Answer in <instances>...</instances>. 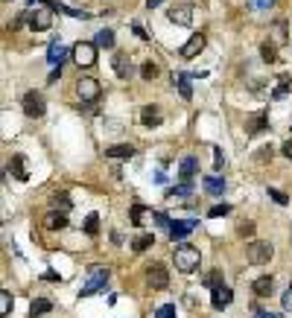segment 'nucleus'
Listing matches in <instances>:
<instances>
[{
  "label": "nucleus",
  "instance_id": "1",
  "mask_svg": "<svg viewBox=\"0 0 292 318\" xmlns=\"http://www.w3.org/2000/svg\"><path fill=\"white\" fill-rule=\"evenodd\" d=\"M172 260H175V268L181 271V274H193L196 268H199V260H202V254L196 245H178L175 254H172Z\"/></svg>",
  "mask_w": 292,
  "mask_h": 318
},
{
  "label": "nucleus",
  "instance_id": "2",
  "mask_svg": "<svg viewBox=\"0 0 292 318\" xmlns=\"http://www.w3.org/2000/svg\"><path fill=\"white\" fill-rule=\"evenodd\" d=\"M272 254H275V245L272 242H263V239H254V242H248V248H245V257H248V263H269L272 260Z\"/></svg>",
  "mask_w": 292,
  "mask_h": 318
},
{
  "label": "nucleus",
  "instance_id": "3",
  "mask_svg": "<svg viewBox=\"0 0 292 318\" xmlns=\"http://www.w3.org/2000/svg\"><path fill=\"white\" fill-rule=\"evenodd\" d=\"M108 277H111V271H108V268H91V277H88L85 286L79 289V295H82V298H88V295H94V292L105 289Z\"/></svg>",
  "mask_w": 292,
  "mask_h": 318
},
{
  "label": "nucleus",
  "instance_id": "4",
  "mask_svg": "<svg viewBox=\"0 0 292 318\" xmlns=\"http://www.w3.org/2000/svg\"><path fill=\"white\" fill-rule=\"evenodd\" d=\"M70 56H73V62H76L79 67H91L94 62H97V44H91V41H79V44H73Z\"/></svg>",
  "mask_w": 292,
  "mask_h": 318
},
{
  "label": "nucleus",
  "instance_id": "5",
  "mask_svg": "<svg viewBox=\"0 0 292 318\" xmlns=\"http://www.w3.org/2000/svg\"><path fill=\"white\" fill-rule=\"evenodd\" d=\"M21 105H24V114H27V117H41L44 108H47V102H44V97H41L38 91H27L24 100H21Z\"/></svg>",
  "mask_w": 292,
  "mask_h": 318
},
{
  "label": "nucleus",
  "instance_id": "6",
  "mask_svg": "<svg viewBox=\"0 0 292 318\" xmlns=\"http://www.w3.org/2000/svg\"><path fill=\"white\" fill-rule=\"evenodd\" d=\"M24 21L30 24V30H35V33H44V30H50V24H53V15L47 12V9H27L24 12Z\"/></svg>",
  "mask_w": 292,
  "mask_h": 318
},
{
  "label": "nucleus",
  "instance_id": "7",
  "mask_svg": "<svg viewBox=\"0 0 292 318\" xmlns=\"http://www.w3.org/2000/svg\"><path fill=\"white\" fill-rule=\"evenodd\" d=\"M146 280H149L152 289H167V283H170V271H167L164 263H152V266H146Z\"/></svg>",
  "mask_w": 292,
  "mask_h": 318
},
{
  "label": "nucleus",
  "instance_id": "8",
  "mask_svg": "<svg viewBox=\"0 0 292 318\" xmlns=\"http://www.w3.org/2000/svg\"><path fill=\"white\" fill-rule=\"evenodd\" d=\"M263 132H269V111H257V114H251V117L245 120V134L248 137L263 134Z\"/></svg>",
  "mask_w": 292,
  "mask_h": 318
},
{
  "label": "nucleus",
  "instance_id": "9",
  "mask_svg": "<svg viewBox=\"0 0 292 318\" xmlns=\"http://www.w3.org/2000/svg\"><path fill=\"white\" fill-rule=\"evenodd\" d=\"M205 44H207L205 35H202V33H193L187 41H184V47H181V56H184V59H196L199 53L205 50Z\"/></svg>",
  "mask_w": 292,
  "mask_h": 318
},
{
  "label": "nucleus",
  "instance_id": "10",
  "mask_svg": "<svg viewBox=\"0 0 292 318\" xmlns=\"http://www.w3.org/2000/svg\"><path fill=\"white\" fill-rule=\"evenodd\" d=\"M76 94H79L82 102H94L100 97V85H97V79H79L76 82Z\"/></svg>",
  "mask_w": 292,
  "mask_h": 318
},
{
  "label": "nucleus",
  "instance_id": "11",
  "mask_svg": "<svg viewBox=\"0 0 292 318\" xmlns=\"http://www.w3.org/2000/svg\"><path fill=\"white\" fill-rule=\"evenodd\" d=\"M196 225H199V219H172L170 236H172V239H184V236H187Z\"/></svg>",
  "mask_w": 292,
  "mask_h": 318
},
{
  "label": "nucleus",
  "instance_id": "12",
  "mask_svg": "<svg viewBox=\"0 0 292 318\" xmlns=\"http://www.w3.org/2000/svg\"><path fill=\"white\" fill-rule=\"evenodd\" d=\"M44 6H47V9H53V12H62V15L82 18V21H85V18H91L85 9H73V6H68V3H59V0H44Z\"/></svg>",
  "mask_w": 292,
  "mask_h": 318
},
{
  "label": "nucleus",
  "instance_id": "13",
  "mask_svg": "<svg viewBox=\"0 0 292 318\" xmlns=\"http://www.w3.org/2000/svg\"><path fill=\"white\" fill-rule=\"evenodd\" d=\"M9 172H12V178H18V181H30L27 158H24V155H12V161H9Z\"/></svg>",
  "mask_w": 292,
  "mask_h": 318
},
{
  "label": "nucleus",
  "instance_id": "14",
  "mask_svg": "<svg viewBox=\"0 0 292 318\" xmlns=\"http://www.w3.org/2000/svg\"><path fill=\"white\" fill-rule=\"evenodd\" d=\"M140 123H143L146 129H155V126H161V123H164V117H161L158 105H143V111H140Z\"/></svg>",
  "mask_w": 292,
  "mask_h": 318
},
{
  "label": "nucleus",
  "instance_id": "15",
  "mask_svg": "<svg viewBox=\"0 0 292 318\" xmlns=\"http://www.w3.org/2000/svg\"><path fill=\"white\" fill-rule=\"evenodd\" d=\"M251 289H254L257 298H266V295L275 292V277H272V274H263V277H257V280L251 283Z\"/></svg>",
  "mask_w": 292,
  "mask_h": 318
},
{
  "label": "nucleus",
  "instance_id": "16",
  "mask_svg": "<svg viewBox=\"0 0 292 318\" xmlns=\"http://www.w3.org/2000/svg\"><path fill=\"white\" fill-rule=\"evenodd\" d=\"M111 65H114V73H117L120 79H132L135 67H132V62H129V59H126L123 53H117V56H114V62H111Z\"/></svg>",
  "mask_w": 292,
  "mask_h": 318
},
{
  "label": "nucleus",
  "instance_id": "17",
  "mask_svg": "<svg viewBox=\"0 0 292 318\" xmlns=\"http://www.w3.org/2000/svg\"><path fill=\"white\" fill-rule=\"evenodd\" d=\"M231 301H234V292H231L228 286H219V289H213V298H210L213 309H225V306H228Z\"/></svg>",
  "mask_w": 292,
  "mask_h": 318
},
{
  "label": "nucleus",
  "instance_id": "18",
  "mask_svg": "<svg viewBox=\"0 0 292 318\" xmlns=\"http://www.w3.org/2000/svg\"><path fill=\"white\" fill-rule=\"evenodd\" d=\"M132 155H135V146H129V143L108 146V149H105V158H111V161H129Z\"/></svg>",
  "mask_w": 292,
  "mask_h": 318
},
{
  "label": "nucleus",
  "instance_id": "19",
  "mask_svg": "<svg viewBox=\"0 0 292 318\" xmlns=\"http://www.w3.org/2000/svg\"><path fill=\"white\" fill-rule=\"evenodd\" d=\"M225 178H219V172H213V175H207L205 178V190L210 193V196H222L225 193Z\"/></svg>",
  "mask_w": 292,
  "mask_h": 318
},
{
  "label": "nucleus",
  "instance_id": "20",
  "mask_svg": "<svg viewBox=\"0 0 292 318\" xmlns=\"http://www.w3.org/2000/svg\"><path fill=\"white\" fill-rule=\"evenodd\" d=\"M44 228H50V231H65V228H68V216L53 210V213L44 216Z\"/></svg>",
  "mask_w": 292,
  "mask_h": 318
},
{
  "label": "nucleus",
  "instance_id": "21",
  "mask_svg": "<svg viewBox=\"0 0 292 318\" xmlns=\"http://www.w3.org/2000/svg\"><path fill=\"white\" fill-rule=\"evenodd\" d=\"M196 172H199V161H196V158H184V161L178 164V178H184V181H190Z\"/></svg>",
  "mask_w": 292,
  "mask_h": 318
},
{
  "label": "nucleus",
  "instance_id": "22",
  "mask_svg": "<svg viewBox=\"0 0 292 318\" xmlns=\"http://www.w3.org/2000/svg\"><path fill=\"white\" fill-rule=\"evenodd\" d=\"M47 312H53V301H50V298H35V301L30 303V315H33V318L47 315Z\"/></svg>",
  "mask_w": 292,
  "mask_h": 318
},
{
  "label": "nucleus",
  "instance_id": "23",
  "mask_svg": "<svg viewBox=\"0 0 292 318\" xmlns=\"http://www.w3.org/2000/svg\"><path fill=\"white\" fill-rule=\"evenodd\" d=\"M47 62H50L53 67H62V62H65V47H62L59 41H53L50 47H47Z\"/></svg>",
  "mask_w": 292,
  "mask_h": 318
},
{
  "label": "nucleus",
  "instance_id": "24",
  "mask_svg": "<svg viewBox=\"0 0 292 318\" xmlns=\"http://www.w3.org/2000/svg\"><path fill=\"white\" fill-rule=\"evenodd\" d=\"M170 21L172 24H178V27H190V9L187 6H178V9H170Z\"/></svg>",
  "mask_w": 292,
  "mask_h": 318
},
{
  "label": "nucleus",
  "instance_id": "25",
  "mask_svg": "<svg viewBox=\"0 0 292 318\" xmlns=\"http://www.w3.org/2000/svg\"><path fill=\"white\" fill-rule=\"evenodd\" d=\"M152 245H155V236L152 234H140V236L132 239V251H138V254H143L146 248H152Z\"/></svg>",
  "mask_w": 292,
  "mask_h": 318
},
{
  "label": "nucleus",
  "instance_id": "26",
  "mask_svg": "<svg viewBox=\"0 0 292 318\" xmlns=\"http://www.w3.org/2000/svg\"><path fill=\"white\" fill-rule=\"evenodd\" d=\"M289 88H292V76H286V73H283V76L277 79V88L272 91V100H283V97L289 94Z\"/></svg>",
  "mask_w": 292,
  "mask_h": 318
},
{
  "label": "nucleus",
  "instance_id": "27",
  "mask_svg": "<svg viewBox=\"0 0 292 318\" xmlns=\"http://www.w3.org/2000/svg\"><path fill=\"white\" fill-rule=\"evenodd\" d=\"M187 196H193V184H190V181H184V184L170 187V190H167V199H187Z\"/></svg>",
  "mask_w": 292,
  "mask_h": 318
},
{
  "label": "nucleus",
  "instance_id": "28",
  "mask_svg": "<svg viewBox=\"0 0 292 318\" xmlns=\"http://www.w3.org/2000/svg\"><path fill=\"white\" fill-rule=\"evenodd\" d=\"M260 56H263V62L272 65V62H277V47L272 41H263V44H260Z\"/></svg>",
  "mask_w": 292,
  "mask_h": 318
},
{
  "label": "nucleus",
  "instance_id": "29",
  "mask_svg": "<svg viewBox=\"0 0 292 318\" xmlns=\"http://www.w3.org/2000/svg\"><path fill=\"white\" fill-rule=\"evenodd\" d=\"M97 47L111 50V47H114V33H111V30H100V33H97Z\"/></svg>",
  "mask_w": 292,
  "mask_h": 318
},
{
  "label": "nucleus",
  "instance_id": "30",
  "mask_svg": "<svg viewBox=\"0 0 292 318\" xmlns=\"http://www.w3.org/2000/svg\"><path fill=\"white\" fill-rule=\"evenodd\" d=\"M175 85H178V94H181L184 100H193V85H190V76H184V73H181V76L175 79Z\"/></svg>",
  "mask_w": 292,
  "mask_h": 318
},
{
  "label": "nucleus",
  "instance_id": "31",
  "mask_svg": "<svg viewBox=\"0 0 292 318\" xmlns=\"http://www.w3.org/2000/svg\"><path fill=\"white\" fill-rule=\"evenodd\" d=\"M53 207H56V210H59V207H62V210H70V207H73V201H70V196L68 193H53Z\"/></svg>",
  "mask_w": 292,
  "mask_h": 318
},
{
  "label": "nucleus",
  "instance_id": "32",
  "mask_svg": "<svg viewBox=\"0 0 292 318\" xmlns=\"http://www.w3.org/2000/svg\"><path fill=\"white\" fill-rule=\"evenodd\" d=\"M9 312H12V292L3 289V292H0V315L6 318Z\"/></svg>",
  "mask_w": 292,
  "mask_h": 318
},
{
  "label": "nucleus",
  "instance_id": "33",
  "mask_svg": "<svg viewBox=\"0 0 292 318\" xmlns=\"http://www.w3.org/2000/svg\"><path fill=\"white\" fill-rule=\"evenodd\" d=\"M140 76H143L146 82H152L155 76H158V65H155V62H143V67H140Z\"/></svg>",
  "mask_w": 292,
  "mask_h": 318
},
{
  "label": "nucleus",
  "instance_id": "34",
  "mask_svg": "<svg viewBox=\"0 0 292 318\" xmlns=\"http://www.w3.org/2000/svg\"><path fill=\"white\" fill-rule=\"evenodd\" d=\"M266 193H269V199L275 201V204H289V196H286L283 190H277V187H269Z\"/></svg>",
  "mask_w": 292,
  "mask_h": 318
},
{
  "label": "nucleus",
  "instance_id": "35",
  "mask_svg": "<svg viewBox=\"0 0 292 318\" xmlns=\"http://www.w3.org/2000/svg\"><path fill=\"white\" fill-rule=\"evenodd\" d=\"M97 231H100V216H97V213H91V216L85 219V234L97 236Z\"/></svg>",
  "mask_w": 292,
  "mask_h": 318
},
{
  "label": "nucleus",
  "instance_id": "36",
  "mask_svg": "<svg viewBox=\"0 0 292 318\" xmlns=\"http://www.w3.org/2000/svg\"><path fill=\"white\" fill-rule=\"evenodd\" d=\"M205 286H210V289H219V286H225L222 283V271H210L205 277Z\"/></svg>",
  "mask_w": 292,
  "mask_h": 318
},
{
  "label": "nucleus",
  "instance_id": "37",
  "mask_svg": "<svg viewBox=\"0 0 292 318\" xmlns=\"http://www.w3.org/2000/svg\"><path fill=\"white\" fill-rule=\"evenodd\" d=\"M143 213H146V207L143 204H132V210H129V216H132V225H140V219H143Z\"/></svg>",
  "mask_w": 292,
  "mask_h": 318
},
{
  "label": "nucleus",
  "instance_id": "38",
  "mask_svg": "<svg viewBox=\"0 0 292 318\" xmlns=\"http://www.w3.org/2000/svg\"><path fill=\"white\" fill-rule=\"evenodd\" d=\"M231 213V204H213L210 210H207V216L210 219H216V216H228Z\"/></svg>",
  "mask_w": 292,
  "mask_h": 318
},
{
  "label": "nucleus",
  "instance_id": "39",
  "mask_svg": "<svg viewBox=\"0 0 292 318\" xmlns=\"http://www.w3.org/2000/svg\"><path fill=\"white\" fill-rule=\"evenodd\" d=\"M152 219H155V222H158V225H161V228H167V231H170L172 219L167 216V213H164V210H155V213H152Z\"/></svg>",
  "mask_w": 292,
  "mask_h": 318
},
{
  "label": "nucleus",
  "instance_id": "40",
  "mask_svg": "<svg viewBox=\"0 0 292 318\" xmlns=\"http://www.w3.org/2000/svg\"><path fill=\"white\" fill-rule=\"evenodd\" d=\"M155 318H175V306H172V303H164V306H158Z\"/></svg>",
  "mask_w": 292,
  "mask_h": 318
},
{
  "label": "nucleus",
  "instance_id": "41",
  "mask_svg": "<svg viewBox=\"0 0 292 318\" xmlns=\"http://www.w3.org/2000/svg\"><path fill=\"white\" fill-rule=\"evenodd\" d=\"M237 234H240V236H251V234H254V222H240Z\"/></svg>",
  "mask_w": 292,
  "mask_h": 318
},
{
  "label": "nucleus",
  "instance_id": "42",
  "mask_svg": "<svg viewBox=\"0 0 292 318\" xmlns=\"http://www.w3.org/2000/svg\"><path fill=\"white\" fill-rule=\"evenodd\" d=\"M275 35H277V41H286V24H283V21L275 24Z\"/></svg>",
  "mask_w": 292,
  "mask_h": 318
},
{
  "label": "nucleus",
  "instance_id": "43",
  "mask_svg": "<svg viewBox=\"0 0 292 318\" xmlns=\"http://www.w3.org/2000/svg\"><path fill=\"white\" fill-rule=\"evenodd\" d=\"M213 155H216V158H213V164H216V172H219V169H222V164H225V155H222V149H219V146L213 149Z\"/></svg>",
  "mask_w": 292,
  "mask_h": 318
},
{
  "label": "nucleus",
  "instance_id": "44",
  "mask_svg": "<svg viewBox=\"0 0 292 318\" xmlns=\"http://www.w3.org/2000/svg\"><path fill=\"white\" fill-rule=\"evenodd\" d=\"M275 0H251V9H269Z\"/></svg>",
  "mask_w": 292,
  "mask_h": 318
},
{
  "label": "nucleus",
  "instance_id": "45",
  "mask_svg": "<svg viewBox=\"0 0 292 318\" xmlns=\"http://www.w3.org/2000/svg\"><path fill=\"white\" fill-rule=\"evenodd\" d=\"M132 30H135V35H138V38H143V41H149V35L143 33V27H140V24H132Z\"/></svg>",
  "mask_w": 292,
  "mask_h": 318
},
{
  "label": "nucleus",
  "instance_id": "46",
  "mask_svg": "<svg viewBox=\"0 0 292 318\" xmlns=\"http://www.w3.org/2000/svg\"><path fill=\"white\" fill-rule=\"evenodd\" d=\"M257 155H260V161H269V158H272V146H263Z\"/></svg>",
  "mask_w": 292,
  "mask_h": 318
},
{
  "label": "nucleus",
  "instance_id": "47",
  "mask_svg": "<svg viewBox=\"0 0 292 318\" xmlns=\"http://www.w3.org/2000/svg\"><path fill=\"white\" fill-rule=\"evenodd\" d=\"M280 152H283V155H286V158L292 161V137L286 140V143H283V146H280Z\"/></svg>",
  "mask_w": 292,
  "mask_h": 318
},
{
  "label": "nucleus",
  "instance_id": "48",
  "mask_svg": "<svg viewBox=\"0 0 292 318\" xmlns=\"http://www.w3.org/2000/svg\"><path fill=\"white\" fill-rule=\"evenodd\" d=\"M254 318H280V315H275V312H263V309H257V312H254Z\"/></svg>",
  "mask_w": 292,
  "mask_h": 318
},
{
  "label": "nucleus",
  "instance_id": "49",
  "mask_svg": "<svg viewBox=\"0 0 292 318\" xmlns=\"http://www.w3.org/2000/svg\"><path fill=\"white\" fill-rule=\"evenodd\" d=\"M59 76H62V67H53V73H50V82H59Z\"/></svg>",
  "mask_w": 292,
  "mask_h": 318
},
{
  "label": "nucleus",
  "instance_id": "50",
  "mask_svg": "<svg viewBox=\"0 0 292 318\" xmlns=\"http://www.w3.org/2000/svg\"><path fill=\"white\" fill-rule=\"evenodd\" d=\"M158 3H164V0H146V6H149V9H155Z\"/></svg>",
  "mask_w": 292,
  "mask_h": 318
},
{
  "label": "nucleus",
  "instance_id": "51",
  "mask_svg": "<svg viewBox=\"0 0 292 318\" xmlns=\"http://www.w3.org/2000/svg\"><path fill=\"white\" fill-rule=\"evenodd\" d=\"M27 3H35V0H27Z\"/></svg>",
  "mask_w": 292,
  "mask_h": 318
},
{
  "label": "nucleus",
  "instance_id": "52",
  "mask_svg": "<svg viewBox=\"0 0 292 318\" xmlns=\"http://www.w3.org/2000/svg\"><path fill=\"white\" fill-rule=\"evenodd\" d=\"M289 289H292V283H289Z\"/></svg>",
  "mask_w": 292,
  "mask_h": 318
}]
</instances>
